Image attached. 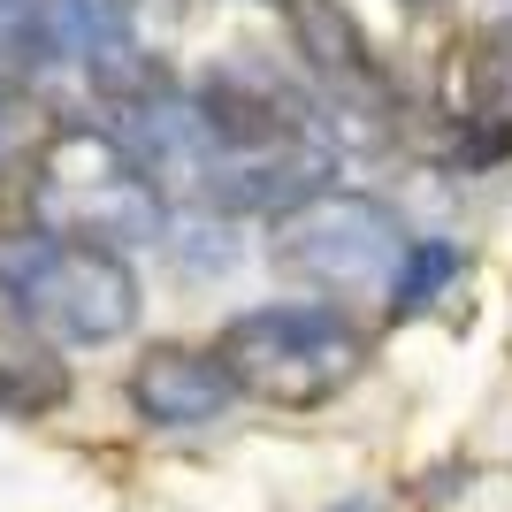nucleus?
I'll list each match as a JSON object with an SVG mask.
<instances>
[{"mask_svg": "<svg viewBox=\"0 0 512 512\" xmlns=\"http://www.w3.org/2000/svg\"><path fill=\"white\" fill-rule=\"evenodd\" d=\"M406 8H436V0H406Z\"/></svg>", "mask_w": 512, "mask_h": 512, "instance_id": "8", "label": "nucleus"}, {"mask_svg": "<svg viewBox=\"0 0 512 512\" xmlns=\"http://www.w3.org/2000/svg\"><path fill=\"white\" fill-rule=\"evenodd\" d=\"M459 268H467V253L451 237H413L406 253H398V268H390V306L398 314H428L459 283Z\"/></svg>", "mask_w": 512, "mask_h": 512, "instance_id": "6", "label": "nucleus"}, {"mask_svg": "<svg viewBox=\"0 0 512 512\" xmlns=\"http://www.w3.org/2000/svg\"><path fill=\"white\" fill-rule=\"evenodd\" d=\"M31 207H39V230L92 237V245H115V253L169 230L161 184L123 146V130H100V123L54 130V146L39 153V176H31Z\"/></svg>", "mask_w": 512, "mask_h": 512, "instance_id": "2", "label": "nucleus"}, {"mask_svg": "<svg viewBox=\"0 0 512 512\" xmlns=\"http://www.w3.org/2000/svg\"><path fill=\"white\" fill-rule=\"evenodd\" d=\"M0 299L54 344H115L138 321V276L115 245L31 230L0 245Z\"/></svg>", "mask_w": 512, "mask_h": 512, "instance_id": "1", "label": "nucleus"}, {"mask_svg": "<svg viewBox=\"0 0 512 512\" xmlns=\"http://www.w3.org/2000/svg\"><path fill=\"white\" fill-rule=\"evenodd\" d=\"M69 398V367L54 352H0V413L8 421H39Z\"/></svg>", "mask_w": 512, "mask_h": 512, "instance_id": "7", "label": "nucleus"}, {"mask_svg": "<svg viewBox=\"0 0 512 512\" xmlns=\"http://www.w3.org/2000/svg\"><path fill=\"white\" fill-rule=\"evenodd\" d=\"M398 214L375 192H337L321 184L291 214H276V268L314 283V291H367L398 268Z\"/></svg>", "mask_w": 512, "mask_h": 512, "instance_id": "4", "label": "nucleus"}, {"mask_svg": "<svg viewBox=\"0 0 512 512\" xmlns=\"http://www.w3.org/2000/svg\"><path fill=\"white\" fill-rule=\"evenodd\" d=\"M123 398L146 428H207V421H222V413L237 406V375H230L222 352L153 344V352H138Z\"/></svg>", "mask_w": 512, "mask_h": 512, "instance_id": "5", "label": "nucleus"}, {"mask_svg": "<svg viewBox=\"0 0 512 512\" xmlns=\"http://www.w3.org/2000/svg\"><path fill=\"white\" fill-rule=\"evenodd\" d=\"M214 352L230 360L237 390H253V398H268L283 413L329 406L344 383H360V367H367V337L321 299L253 306V314H237L222 329Z\"/></svg>", "mask_w": 512, "mask_h": 512, "instance_id": "3", "label": "nucleus"}]
</instances>
